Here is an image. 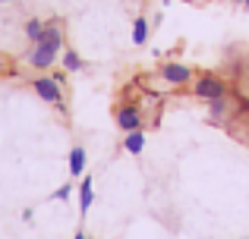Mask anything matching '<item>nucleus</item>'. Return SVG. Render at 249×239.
I'll return each mask as SVG.
<instances>
[{
    "mask_svg": "<svg viewBox=\"0 0 249 239\" xmlns=\"http://www.w3.org/2000/svg\"><path fill=\"white\" fill-rule=\"evenodd\" d=\"M60 54H63V25L57 22V19H51V22L44 25L41 41L29 50V57H25V60H29L32 69H51Z\"/></svg>",
    "mask_w": 249,
    "mask_h": 239,
    "instance_id": "nucleus-1",
    "label": "nucleus"
},
{
    "mask_svg": "<svg viewBox=\"0 0 249 239\" xmlns=\"http://www.w3.org/2000/svg\"><path fill=\"white\" fill-rule=\"evenodd\" d=\"M193 95L199 101H218V98H227V92H231V88H227V82L221 79V76H214V73H202V76H196L193 79Z\"/></svg>",
    "mask_w": 249,
    "mask_h": 239,
    "instance_id": "nucleus-2",
    "label": "nucleus"
},
{
    "mask_svg": "<svg viewBox=\"0 0 249 239\" xmlns=\"http://www.w3.org/2000/svg\"><path fill=\"white\" fill-rule=\"evenodd\" d=\"M32 88H35V95L41 101H48V104H54L60 113H67V98H63V85H57L51 76H38V79H32Z\"/></svg>",
    "mask_w": 249,
    "mask_h": 239,
    "instance_id": "nucleus-3",
    "label": "nucleus"
},
{
    "mask_svg": "<svg viewBox=\"0 0 249 239\" xmlns=\"http://www.w3.org/2000/svg\"><path fill=\"white\" fill-rule=\"evenodd\" d=\"M114 120H117V126H120L123 135L142 129V111L136 104H120V107H117V113H114Z\"/></svg>",
    "mask_w": 249,
    "mask_h": 239,
    "instance_id": "nucleus-4",
    "label": "nucleus"
},
{
    "mask_svg": "<svg viewBox=\"0 0 249 239\" xmlns=\"http://www.w3.org/2000/svg\"><path fill=\"white\" fill-rule=\"evenodd\" d=\"M161 79L174 88H183V85H193L196 76H193V69L183 66V63H164V66H161Z\"/></svg>",
    "mask_w": 249,
    "mask_h": 239,
    "instance_id": "nucleus-5",
    "label": "nucleus"
},
{
    "mask_svg": "<svg viewBox=\"0 0 249 239\" xmlns=\"http://www.w3.org/2000/svg\"><path fill=\"white\" fill-rule=\"evenodd\" d=\"M91 202H95V183H91V176H82V183H79V211L82 214L91 208Z\"/></svg>",
    "mask_w": 249,
    "mask_h": 239,
    "instance_id": "nucleus-6",
    "label": "nucleus"
},
{
    "mask_svg": "<svg viewBox=\"0 0 249 239\" xmlns=\"http://www.w3.org/2000/svg\"><path fill=\"white\" fill-rule=\"evenodd\" d=\"M123 148H126L129 154H142V151H145V132H142V129L126 132V135H123Z\"/></svg>",
    "mask_w": 249,
    "mask_h": 239,
    "instance_id": "nucleus-7",
    "label": "nucleus"
},
{
    "mask_svg": "<svg viewBox=\"0 0 249 239\" xmlns=\"http://www.w3.org/2000/svg\"><path fill=\"white\" fill-rule=\"evenodd\" d=\"M148 32H152V22H148L145 16H136L133 19V44H139V48H142V44L148 41Z\"/></svg>",
    "mask_w": 249,
    "mask_h": 239,
    "instance_id": "nucleus-8",
    "label": "nucleus"
},
{
    "mask_svg": "<svg viewBox=\"0 0 249 239\" xmlns=\"http://www.w3.org/2000/svg\"><path fill=\"white\" fill-rule=\"evenodd\" d=\"M231 101L227 98H218V101H208V117H212L214 123H221L224 117H231Z\"/></svg>",
    "mask_w": 249,
    "mask_h": 239,
    "instance_id": "nucleus-9",
    "label": "nucleus"
},
{
    "mask_svg": "<svg viewBox=\"0 0 249 239\" xmlns=\"http://www.w3.org/2000/svg\"><path fill=\"white\" fill-rule=\"evenodd\" d=\"M82 173H85V148L76 145L70 151V176H82Z\"/></svg>",
    "mask_w": 249,
    "mask_h": 239,
    "instance_id": "nucleus-10",
    "label": "nucleus"
},
{
    "mask_svg": "<svg viewBox=\"0 0 249 239\" xmlns=\"http://www.w3.org/2000/svg\"><path fill=\"white\" fill-rule=\"evenodd\" d=\"M60 60H63V73H82L85 69V60L76 54V50H63Z\"/></svg>",
    "mask_w": 249,
    "mask_h": 239,
    "instance_id": "nucleus-11",
    "label": "nucleus"
},
{
    "mask_svg": "<svg viewBox=\"0 0 249 239\" xmlns=\"http://www.w3.org/2000/svg\"><path fill=\"white\" fill-rule=\"evenodd\" d=\"M44 25H48V22H41V19H29V22H25V38H29V44H32V48H35V44L38 41H41V35H44Z\"/></svg>",
    "mask_w": 249,
    "mask_h": 239,
    "instance_id": "nucleus-12",
    "label": "nucleus"
},
{
    "mask_svg": "<svg viewBox=\"0 0 249 239\" xmlns=\"http://www.w3.org/2000/svg\"><path fill=\"white\" fill-rule=\"evenodd\" d=\"M70 195H73V186L67 183V186H60V189H57V195H54V198H60V202H67Z\"/></svg>",
    "mask_w": 249,
    "mask_h": 239,
    "instance_id": "nucleus-13",
    "label": "nucleus"
},
{
    "mask_svg": "<svg viewBox=\"0 0 249 239\" xmlns=\"http://www.w3.org/2000/svg\"><path fill=\"white\" fill-rule=\"evenodd\" d=\"M240 82L246 85V92H249V60L243 63V69H240Z\"/></svg>",
    "mask_w": 249,
    "mask_h": 239,
    "instance_id": "nucleus-14",
    "label": "nucleus"
},
{
    "mask_svg": "<svg viewBox=\"0 0 249 239\" xmlns=\"http://www.w3.org/2000/svg\"><path fill=\"white\" fill-rule=\"evenodd\" d=\"M73 239H89V236H85V233H82V230H79V233H76V236H73Z\"/></svg>",
    "mask_w": 249,
    "mask_h": 239,
    "instance_id": "nucleus-15",
    "label": "nucleus"
},
{
    "mask_svg": "<svg viewBox=\"0 0 249 239\" xmlns=\"http://www.w3.org/2000/svg\"><path fill=\"white\" fill-rule=\"evenodd\" d=\"M0 3H10V0H0Z\"/></svg>",
    "mask_w": 249,
    "mask_h": 239,
    "instance_id": "nucleus-16",
    "label": "nucleus"
}]
</instances>
